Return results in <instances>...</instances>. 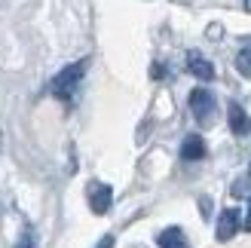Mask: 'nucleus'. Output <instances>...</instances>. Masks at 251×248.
Returning <instances> with one entry per match:
<instances>
[{
	"label": "nucleus",
	"instance_id": "nucleus-1",
	"mask_svg": "<svg viewBox=\"0 0 251 248\" xmlns=\"http://www.w3.org/2000/svg\"><path fill=\"white\" fill-rule=\"evenodd\" d=\"M86 68H89V61H86V58H80V61H74V65H68V68L52 80V92H55L58 98H65V101H68V98L77 92L80 80L86 77Z\"/></svg>",
	"mask_w": 251,
	"mask_h": 248
},
{
	"label": "nucleus",
	"instance_id": "nucleus-2",
	"mask_svg": "<svg viewBox=\"0 0 251 248\" xmlns=\"http://www.w3.org/2000/svg\"><path fill=\"white\" fill-rule=\"evenodd\" d=\"M190 110H193V117L199 126H211L218 117V101H215V95H211L208 89H193L190 92Z\"/></svg>",
	"mask_w": 251,
	"mask_h": 248
},
{
	"label": "nucleus",
	"instance_id": "nucleus-3",
	"mask_svg": "<svg viewBox=\"0 0 251 248\" xmlns=\"http://www.w3.org/2000/svg\"><path fill=\"white\" fill-rule=\"evenodd\" d=\"M110 202H114V190H110V184H101V181H92L89 184V205L95 215H107Z\"/></svg>",
	"mask_w": 251,
	"mask_h": 248
},
{
	"label": "nucleus",
	"instance_id": "nucleus-4",
	"mask_svg": "<svg viewBox=\"0 0 251 248\" xmlns=\"http://www.w3.org/2000/svg\"><path fill=\"white\" fill-rule=\"evenodd\" d=\"M239 227H242L239 208H224V212L218 215V239H221V242H230Z\"/></svg>",
	"mask_w": 251,
	"mask_h": 248
},
{
	"label": "nucleus",
	"instance_id": "nucleus-5",
	"mask_svg": "<svg viewBox=\"0 0 251 248\" xmlns=\"http://www.w3.org/2000/svg\"><path fill=\"white\" fill-rule=\"evenodd\" d=\"M227 120H230V132H233V135H239V138L251 135V117L245 114L242 104L230 101V107H227Z\"/></svg>",
	"mask_w": 251,
	"mask_h": 248
},
{
	"label": "nucleus",
	"instance_id": "nucleus-6",
	"mask_svg": "<svg viewBox=\"0 0 251 248\" xmlns=\"http://www.w3.org/2000/svg\"><path fill=\"white\" fill-rule=\"evenodd\" d=\"M187 71L199 80H215V65L202 52H187Z\"/></svg>",
	"mask_w": 251,
	"mask_h": 248
},
{
	"label": "nucleus",
	"instance_id": "nucleus-7",
	"mask_svg": "<svg viewBox=\"0 0 251 248\" xmlns=\"http://www.w3.org/2000/svg\"><path fill=\"white\" fill-rule=\"evenodd\" d=\"M205 156V141L202 135H187L184 144H181V159L184 163H199Z\"/></svg>",
	"mask_w": 251,
	"mask_h": 248
},
{
	"label": "nucleus",
	"instance_id": "nucleus-8",
	"mask_svg": "<svg viewBox=\"0 0 251 248\" xmlns=\"http://www.w3.org/2000/svg\"><path fill=\"white\" fill-rule=\"evenodd\" d=\"M156 245L159 248H190V242H187V236H184L181 227H166L156 236Z\"/></svg>",
	"mask_w": 251,
	"mask_h": 248
},
{
	"label": "nucleus",
	"instance_id": "nucleus-9",
	"mask_svg": "<svg viewBox=\"0 0 251 248\" xmlns=\"http://www.w3.org/2000/svg\"><path fill=\"white\" fill-rule=\"evenodd\" d=\"M236 71H239L242 77H251V43L236 55Z\"/></svg>",
	"mask_w": 251,
	"mask_h": 248
},
{
	"label": "nucleus",
	"instance_id": "nucleus-10",
	"mask_svg": "<svg viewBox=\"0 0 251 248\" xmlns=\"http://www.w3.org/2000/svg\"><path fill=\"white\" fill-rule=\"evenodd\" d=\"M230 193H233V196H248V193H251V175H248V178H239V181H236L233 187H230Z\"/></svg>",
	"mask_w": 251,
	"mask_h": 248
},
{
	"label": "nucleus",
	"instance_id": "nucleus-11",
	"mask_svg": "<svg viewBox=\"0 0 251 248\" xmlns=\"http://www.w3.org/2000/svg\"><path fill=\"white\" fill-rule=\"evenodd\" d=\"M12 248H37V236H34V230L28 227V230L22 233V239H19L16 245H12Z\"/></svg>",
	"mask_w": 251,
	"mask_h": 248
},
{
	"label": "nucleus",
	"instance_id": "nucleus-12",
	"mask_svg": "<svg viewBox=\"0 0 251 248\" xmlns=\"http://www.w3.org/2000/svg\"><path fill=\"white\" fill-rule=\"evenodd\" d=\"M95 248H114V236H110V233H107V236H101V242H98Z\"/></svg>",
	"mask_w": 251,
	"mask_h": 248
},
{
	"label": "nucleus",
	"instance_id": "nucleus-13",
	"mask_svg": "<svg viewBox=\"0 0 251 248\" xmlns=\"http://www.w3.org/2000/svg\"><path fill=\"white\" fill-rule=\"evenodd\" d=\"M242 227L251 233V202H248V208H245V221H242Z\"/></svg>",
	"mask_w": 251,
	"mask_h": 248
},
{
	"label": "nucleus",
	"instance_id": "nucleus-14",
	"mask_svg": "<svg viewBox=\"0 0 251 248\" xmlns=\"http://www.w3.org/2000/svg\"><path fill=\"white\" fill-rule=\"evenodd\" d=\"M245 12H251V0H245Z\"/></svg>",
	"mask_w": 251,
	"mask_h": 248
}]
</instances>
